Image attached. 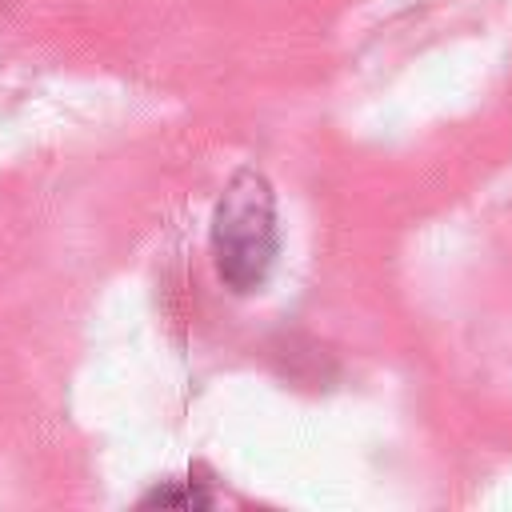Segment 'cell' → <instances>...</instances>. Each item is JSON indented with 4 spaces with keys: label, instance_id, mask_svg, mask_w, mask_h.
Instances as JSON below:
<instances>
[{
    "label": "cell",
    "instance_id": "obj_1",
    "mask_svg": "<svg viewBox=\"0 0 512 512\" xmlns=\"http://www.w3.org/2000/svg\"><path fill=\"white\" fill-rule=\"evenodd\" d=\"M212 260L232 292H256L276 260V196L264 172L240 168L212 212Z\"/></svg>",
    "mask_w": 512,
    "mask_h": 512
}]
</instances>
